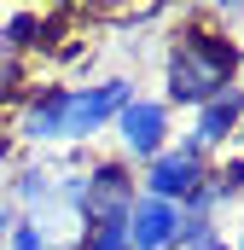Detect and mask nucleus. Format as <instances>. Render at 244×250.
<instances>
[{"label":"nucleus","mask_w":244,"mask_h":250,"mask_svg":"<svg viewBox=\"0 0 244 250\" xmlns=\"http://www.w3.org/2000/svg\"><path fill=\"white\" fill-rule=\"evenodd\" d=\"M175 239H181V204L140 192L128 209V250H175Z\"/></svg>","instance_id":"0eeeda50"},{"label":"nucleus","mask_w":244,"mask_h":250,"mask_svg":"<svg viewBox=\"0 0 244 250\" xmlns=\"http://www.w3.org/2000/svg\"><path fill=\"white\" fill-rule=\"evenodd\" d=\"M239 87V35H221L209 23H192L175 29L169 41V59H163V105L169 111H192L215 93Z\"/></svg>","instance_id":"f03ea898"},{"label":"nucleus","mask_w":244,"mask_h":250,"mask_svg":"<svg viewBox=\"0 0 244 250\" xmlns=\"http://www.w3.org/2000/svg\"><path fill=\"white\" fill-rule=\"evenodd\" d=\"M105 134H117V157H128V163L140 169L145 157H157V151L175 140V111H169L157 93H134L117 117H111Z\"/></svg>","instance_id":"7ed1b4c3"},{"label":"nucleus","mask_w":244,"mask_h":250,"mask_svg":"<svg viewBox=\"0 0 244 250\" xmlns=\"http://www.w3.org/2000/svg\"><path fill=\"white\" fill-rule=\"evenodd\" d=\"M0 6H23V0H0Z\"/></svg>","instance_id":"4468645a"},{"label":"nucleus","mask_w":244,"mask_h":250,"mask_svg":"<svg viewBox=\"0 0 244 250\" xmlns=\"http://www.w3.org/2000/svg\"><path fill=\"white\" fill-rule=\"evenodd\" d=\"M0 250H76V239H59V233H47L41 221H23V215H18Z\"/></svg>","instance_id":"1a4fd4ad"},{"label":"nucleus","mask_w":244,"mask_h":250,"mask_svg":"<svg viewBox=\"0 0 244 250\" xmlns=\"http://www.w3.org/2000/svg\"><path fill=\"white\" fill-rule=\"evenodd\" d=\"M140 198V175L128 157H87V198H81V221H128Z\"/></svg>","instance_id":"39448f33"},{"label":"nucleus","mask_w":244,"mask_h":250,"mask_svg":"<svg viewBox=\"0 0 244 250\" xmlns=\"http://www.w3.org/2000/svg\"><path fill=\"white\" fill-rule=\"evenodd\" d=\"M203 23L221 29V35H239V18H244V0H198Z\"/></svg>","instance_id":"9d476101"},{"label":"nucleus","mask_w":244,"mask_h":250,"mask_svg":"<svg viewBox=\"0 0 244 250\" xmlns=\"http://www.w3.org/2000/svg\"><path fill=\"white\" fill-rule=\"evenodd\" d=\"M134 175H140V192H145V198H169V204H186L192 192L209 181V157H203V151H192L186 140H169V146H163L157 157H145Z\"/></svg>","instance_id":"20e7f679"},{"label":"nucleus","mask_w":244,"mask_h":250,"mask_svg":"<svg viewBox=\"0 0 244 250\" xmlns=\"http://www.w3.org/2000/svg\"><path fill=\"white\" fill-rule=\"evenodd\" d=\"M203 250H239V245H233V239L221 233V239H209V245H203Z\"/></svg>","instance_id":"f8f14e48"},{"label":"nucleus","mask_w":244,"mask_h":250,"mask_svg":"<svg viewBox=\"0 0 244 250\" xmlns=\"http://www.w3.org/2000/svg\"><path fill=\"white\" fill-rule=\"evenodd\" d=\"M12 221H18V215H12V204H0V245H6V233H12Z\"/></svg>","instance_id":"9b49d317"},{"label":"nucleus","mask_w":244,"mask_h":250,"mask_svg":"<svg viewBox=\"0 0 244 250\" xmlns=\"http://www.w3.org/2000/svg\"><path fill=\"white\" fill-rule=\"evenodd\" d=\"M134 93H140V87H134L128 76L81 82V87H35L29 105H23L18 123H12V140H23V146H70V151L81 146V151H87Z\"/></svg>","instance_id":"f257e3e1"},{"label":"nucleus","mask_w":244,"mask_h":250,"mask_svg":"<svg viewBox=\"0 0 244 250\" xmlns=\"http://www.w3.org/2000/svg\"><path fill=\"white\" fill-rule=\"evenodd\" d=\"M0 163H12V140H0Z\"/></svg>","instance_id":"ddd939ff"},{"label":"nucleus","mask_w":244,"mask_h":250,"mask_svg":"<svg viewBox=\"0 0 244 250\" xmlns=\"http://www.w3.org/2000/svg\"><path fill=\"white\" fill-rule=\"evenodd\" d=\"M239 123H244V87H227V93L192 105V128H186L181 140L192 151H203V157H221V151H233Z\"/></svg>","instance_id":"423d86ee"},{"label":"nucleus","mask_w":244,"mask_h":250,"mask_svg":"<svg viewBox=\"0 0 244 250\" xmlns=\"http://www.w3.org/2000/svg\"><path fill=\"white\" fill-rule=\"evenodd\" d=\"M41 35H53V29H47V18L35 6H12L0 18V47L6 53H29V47H41Z\"/></svg>","instance_id":"6e6552de"}]
</instances>
